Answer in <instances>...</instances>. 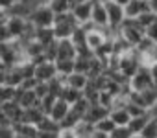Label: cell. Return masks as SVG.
Segmentation results:
<instances>
[{
	"label": "cell",
	"instance_id": "obj_1",
	"mask_svg": "<svg viewBox=\"0 0 157 138\" xmlns=\"http://www.w3.org/2000/svg\"><path fill=\"white\" fill-rule=\"evenodd\" d=\"M78 26H80V24L76 22L74 15H72L70 11H68V13L56 15V22H54V35H56V41L70 39Z\"/></svg>",
	"mask_w": 157,
	"mask_h": 138
},
{
	"label": "cell",
	"instance_id": "obj_2",
	"mask_svg": "<svg viewBox=\"0 0 157 138\" xmlns=\"http://www.w3.org/2000/svg\"><path fill=\"white\" fill-rule=\"evenodd\" d=\"M144 28L137 22V20H131V19H126L124 20V24L120 26V37L131 46V48H135L142 39H144Z\"/></svg>",
	"mask_w": 157,
	"mask_h": 138
},
{
	"label": "cell",
	"instance_id": "obj_3",
	"mask_svg": "<svg viewBox=\"0 0 157 138\" xmlns=\"http://www.w3.org/2000/svg\"><path fill=\"white\" fill-rule=\"evenodd\" d=\"M35 28H54L56 22V13L52 11L50 6H39L32 11L30 19H28Z\"/></svg>",
	"mask_w": 157,
	"mask_h": 138
},
{
	"label": "cell",
	"instance_id": "obj_4",
	"mask_svg": "<svg viewBox=\"0 0 157 138\" xmlns=\"http://www.w3.org/2000/svg\"><path fill=\"white\" fill-rule=\"evenodd\" d=\"M153 89V81L150 76V66H140L139 72L129 79V90L131 92H144Z\"/></svg>",
	"mask_w": 157,
	"mask_h": 138
},
{
	"label": "cell",
	"instance_id": "obj_5",
	"mask_svg": "<svg viewBox=\"0 0 157 138\" xmlns=\"http://www.w3.org/2000/svg\"><path fill=\"white\" fill-rule=\"evenodd\" d=\"M105 9H107V19H109V28L120 30V26H122L124 20H126L124 8L118 6V4H115L113 0H111V2H105Z\"/></svg>",
	"mask_w": 157,
	"mask_h": 138
},
{
	"label": "cell",
	"instance_id": "obj_6",
	"mask_svg": "<svg viewBox=\"0 0 157 138\" xmlns=\"http://www.w3.org/2000/svg\"><path fill=\"white\" fill-rule=\"evenodd\" d=\"M54 78H57V68H56V63L52 61H44L41 64L35 66V79L41 81V83H48L52 81Z\"/></svg>",
	"mask_w": 157,
	"mask_h": 138
},
{
	"label": "cell",
	"instance_id": "obj_7",
	"mask_svg": "<svg viewBox=\"0 0 157 138\" xmlns=\"http://www.w3.org/2000/svg\"><path fill=\"white\" fill-rule=\"evenodd\" d=\"M93 4H94V0H85V2H82V4H78V6H74L72 8V15H74V19H76V22L78 24H85V22H91V15H93Z\"/></svg>",
	"mask_w": 157,
	"mask_h": 138
},
{
	"label": "cell",
	"instance_id": "obj_8",
	"mask_svg": "<svg viewBox=\"0 0 157 138\" xmlns=\"http://www.w3.org/2000/svg\"><path fill=\"white\" fill-rule=\"evenodd\" d=\"M91 22H93L96 28H105V26H109L105 2H102V0H94V4H93V15H91Z\"/></svg>",
	"mask_w": 157,
	"mask_h": 138
},
{
	"label": "cell",
	"instance_id": "obj_9",
	"mask_svg": "<svg viewBox=\"0 0 157 138\" xmlns=\"http://www.w3.org/2000/svg\"><path fill=\"white\" fill-rule=\"evenodd\" d=\"M8 30H10V35L13 41H19L22 39L26 28H28V20L26 19H21V17H8Z\"/></svg>",
	"mask_w": 157,
	"mask_h": 138
},
{
	"label": "cell",
	"instance_id": "obj_10",
	"mask_svg": "<svg viewBox=\"0 0 157 138\" xmlns=\"http://www.w3.org/2000/svg\"><path fill=\"white\" fill-rule=\"evenodd\" d=\"M150 11V4L146 0H131V2L124 8V13H126V19H139L142 13H148Z\"/></svg>",
	"mask_w": 157,
	"mask_h": 138
},
{
	"label": "cell",
	"instance_id": "obj_11",
	"mask_svg": "<svg viewBox=\"0 0 157 138\" xmlns=\"http://www.w3.org/2000/svg\"><path fill=\"white\" fill-rule=\"evenodd\" d=\"M15 101H17L22 109H32V107H39V101H41V100L35 96L33 90H22V89H17Z\"/></svg>",
	"mask_w": 157,
	"mask_h": 138
},
{
	"label": "cell",
	"instance_id": "obj_12",
	"mask_svg": "<svg viewBox=\"0 0 157 138\" xmlns=\"http://www.w3.org/2000/svg\"><path fill=\"white\" fill-rule=\"evenodd\" d=\"M76 46L70 39L57 41V61H74L76 59Z\"/></svg>",
	"mask_w": 157,
	"mask_h": 138
},
{
	"label": "cell",
	"instance_id": "obj_13",
	"mask_svg": "<svg viewBox=\"0 0 157 138\" xmlns=\"http://www.w3.org/2000/svg\"><path fill=\"white\" fill-rule=\"evenodd\" d=\"M109 109H105V107H102V105H91V109L87 111V114H85V122H89V123H93V125H96L100 120H104V118H107L109 116Z\"/></svg>",
	"mask_w": 157,
	"mask_h": 138
},
{
	"label": "cell",
	"instance_id": "obj_14",
	"mask_svg": "<svg viewBox=\"0 0 157 138\" xmlns=\"http://www.w3.org/2000/svg\"><path fill=\"white\" fill-rule=\"evenodd\" d=\"M109 118L115 122L117 127H128L129 122H131V116H129V112H128L126 107H115V109H111Z\"/></svg>",
	"mask_w": 157,
	"mask_h": 138
},
{
	"label": "cell",
	"instance_id": "obj_15",
	"mask_svg": "<svg viewBox=\"0 0 157 138\" xmlns=\"http://www.w3.org/2000/svg\"><path fill=\"white\" fill-rule=\"evenodd\" d=\"M89 81H91L89 76H87V74H80V72H72V74L67 78V85L72 87V89H76V90H80V92H83V90L87 89Z\"/></svg>",
	"mask_w": 157,
	"mask_h": 138
},
{
	"label": "cell",
	"instance_id": "obj_16",
	"mask_svg": "<svg viewBox=\"0 0 157 138\" xmlns=\"http://www.w3.org/2000/svg\"><path fill=\"white\" fill-rule=\"evenodd\" d=\"M68 112H70V105H68L65 100H59V98H57V101H56V105H54V109H52V112H50L48 116H50L54 122L61 123Z\"/></svg>",
	"mask_w": 157,
	"mask_h": 138
},
{
	"label": "cell",
	"instance_id": "obj_17",
	"mask_svg": "<svg viewBox=\"0 0 157 138\" xmlns=\"http://www.w3.org/2000/svg\"><path fill=\"white\" fill-rule=\"evenodd\" d=\"M46 114L39 109V107H32V109H24V112H22V123H32V125H39V122L44 118Z\"/></svg>",
	"mask_w": 157,
	"mask_h": 138
},
{
	"label": "cell",
	"instance_id": "obj_18",
	"mask_svg": "<svg viewBox=\"0 0 157 138\" xmlns=\"http://www.w3.org/2000/svg\"><path fill=\"white\" fill-rule=\"evenodd\" d=\"M107 39H105V35L102 33V30L100 28H96V30H93V31H89L87 33V48L89 50H93V52H96L104 42H105Z\"/></svg>",
	"mask_w": 157,
	"mask_h": 138
},
{
	"label": "cell",
	"instance_id": "obj_19",
	"mask_svg": "<svg viewBox=\"0 0 157 138\" xmlns=\"http://www.w3.org/2000/svg\"><path fill=\"white\" fill-rule=\"evenodd\" d=\"M11 129H13L15 134L28 136V138H37V134H39V129H37L35 125H32V123H22V122H19V123H13Z\"/></svg>",
	"mask_w": 157,
	"mask_h": 138
},
{
	"label": "cell",
	"instance_id": "obj_20",
	"mask_svg": "<svg viewBox=\"0 0 157 138\" xmlns=\"http://www.w3.org/2000/svg\"><path fill=\"white\" fill-rule=\"evenodd\" d=\"M22 81H24V78H22V74H21V70H19L17 66L8 68V70H6V85H8V87L19 89V87L22 85Z\"/></svg>",
	"mask_w": 157,
	"mask_h": 138
},
{
	"label": "cell",
	"instance_id": "obj_21",
	"mask_svg": "<svg viewBox=\"0 0 157 138\" xmlns=\"http://www.w3.org/2000/svg\"><path fill=\"white\" fill-rule=\"evenodd\" d=\"M82 98H83V92L76 90V89H72V87H68V85H65V89L61 90V96H59V100H65L70 107H72L78 100H82Z\"/></svg>",
	"mask_w": 157,
	"mask_h": 138
},
{
	"label": "cell",
	"instance_id": "obj_22",
	"mask_svg": "<svg viewBox=\"0 0 157 138\" xmlns=\"http://www.w3.org/2000/svg\"><path fill=\"white\" fill-rule=\"evenodd\" d=\"M35 41H39L43 46H48L50 42H54L56 41L54 28H37L35 30Z\"/></svg>",
	"mask_w": 157,
	"mask_h": 138
},
{
	"label": "cell",
	"instance_id": "obj_23",
	"mask_svg": "<svg viewBox=\"0 0 157 138\" xmlns=\"http://www.w3.org/2000/svg\"><path fill=\"white\" fill-rule=\"evenodd\" d=\"M153 114L151 112H148V114H144V116H139V118H131V122H129V131L133 133V134H140L142 133V129L146 127V123L150 122V118H151Z\"/></svg>",
	"mask_w": 157,
	"mask_h": 138
},
{
	"label": "cell",
	"instance_id": "obj_24",
	"mask_svg": "<svg viewBox=\"0 0 157 138\" xmlns=\"http://www.w3.org/2000/svg\"><path fill=\"white\" fill-rule=\"evenodd\" d=\"M82 122H83V116H80L78 112H74V111L70 109V112L65 116V120H63L59 125H61V129H76L78 123H82Z\"/></svg>",
	"mask_w": 157,
	"mask_h": 138
},
{
	"label": "cell",
	"instance_id": "obj_25",
	"mask_svg": "<svg viewBox=\"0 0 157 138\" xmlns=\"http://www.w3.org/2000/svg\"><path fill=\"white\" fill-rule=\"evenodd\" d=\"M37 129H39V131H46V133H59V131H61V125H59L57 122H54L50 116H44V118L39 122Z\"/></svg>",
	"mask_w": 157,
	"mask_h": 138
},
{
	"label": "cell",
	"instance_id": "obj_26",
	"mask_svg": "<svg viewBox=\"0 0 157 138\" xmlns=\"http://www.w3.org/2000/svg\"><path fill=\"white\" fill-rule=\"evenodd\" d=\"M15 96H17V89L8 87V85H2V87H0V107H2L4 103L15 101Z\"/></svg>",
	"mask_w": 157,
	"mask_h": 138
},
{
	"label": "cell",
	"instance_id": "obj_27",
	"mask_svg": "<svg viewBox=\"0 0 157 138\" xmlns=\"http://www.w3.org/2000/svg\"><path fill=\"white\" fill-rule=\"evenodd\" d=\"M74 133L78 134V138H91L93 133H94V125L83 120L82 123H78V127L74 129Z\"/></svg>",
	"mask_w": 157,
	"mask_h": 138
},
{
	"label": "cell",
	"instance_id": "obj_28",
	"mask_svg": "<svg viewBox=\"0 0 157 138\" xmlns=\"http://www.w3.org/2000/svg\"><path fill=\"white\" fill-rule=\"evenodd\" d=\"M70 41H72V44H74L76 48H80V46H87V31H85L82 26H78V28H76V31L72 33Z\"/></svg>",
	"mask_w": 157,
	"mask_h": 138
},
{
	"label": "cell",
	"instance_id": "obj_29",
	"mask_svg": "<svg viewBox=\"0 0 157 138\" xmlns=\"http://www.w3.org/2000/svg\"><path fill=\"white\" fill-rule=\"evenodd\" d=\"M56 68H57V76L68 78L74 72V61H56Z\"/></svg>",
	"mask_w": 157,
	"mask_h": 138
},
{
	"label": "cell",
	"instance_id": "obj_30",
	"mask_svg": "<svg viewBox=\"0 0 157 138\" xmlns=\"http://www.w3.org/2000/svg\"><path fill=\"white\" fill-rule=\"evenodd\" d=\"M140 136H142V138H157V118H155V116L150 118V122H148L146 127L142 129Z\"/></svg>",
	"mask_w": 157,
	"mask_h": 138
},
{
	"label": "cell",
	"instance_id": "obj_31",
	"mask_svg": "<svg viewBox=\"0 0 157 138\" xmlns=\"http://www.w3.org/2000/svg\"><path fill=\"white\" fill-rule=\"evenodd\" d=\"M91 61H93V59H87V57H76V59H74V72H80V74H89Z\"/></svg>",
	"mask_w": 157,
	"mask_h": 138
},
{
	"label": "cell",
	"instance_id": "obj_32",
	"mask_svg": "<svg viewBox=\"0 0 157 138\" xmlns=\"http://www.w3.org/2000/svg\"><path fill=\"white\" fill-rule=\"evenodd\" d=\"M94 129H96V131H102V133H105V134H111V133L117 129V125H115V122L107 116V118L100 120V122L94 125Z\"/></svg>",
	"mask_w": 157,
	"mask_h": 138
},
{
	"label": "cell",
	"instance_id": "obj_33",
	"mask_svg": "<svg viewBox=\"0 0 157 138\" xmlns=\"http://www.w3.org/2000/svg\"><path fill=\"white\" fill-rule=\"evenodd\" d=\"M56 101H57V98H56V96H52V94H48L46 98H43V100L39 101V109H41V111L48 116V114L52 112V109H54Z\"/></svg>",
	"mask_w": 157,
	"mask_h": 138
},
{
	"label": "cell",
	"instance_id": "obj_34",
	"mask_svg": "<svg viewBox=\"0 0 157 138\" xmlns=\"http://www.w3.org/2000/svg\"><path fill=\"white\" fill-rule=\"evenodd\" d=\"M135 20H137V22H139L144 30H146L148 26L157 24V15H155V13H151V11H148V13H142V15H140L139 19H135Z\"/></svg>",
	"mask_w": 157,
	"mask_h": 138
},
{
	"label": "cell",
	"instance_id": "obj_35",
	"mask_svg": "<svg viewBox=\"0 0 157 138\" xmlns=\"http://www.w3.org/2000/svg\"><path fill=\"white\" fill-rule=\"evenodd\" d=\"M70 109H72L74 112H78L80 116H83V118H85L87 111L91 109V103H89V101H87L85 98H82V100H78V101H76V103H74V105H72Z\"/></svg>",
	"mask_w": 157,
	"mask_h": 138
},
{
	"label": "cell",
	"instance_id": "obj_36",
	"mask_svg": "<svg viewBox=\"0 0 157 138\" xmlns=\"http://www.w3.org/2000/svg\"><path fill=\"white\" fill-rule=\"evenodd\" d=\"M126 109H128V112H129V116L131 118H139V116H144V114H148V111L146 109H142V107H139V105H135V103H126Z\"/></svg>",
	"mask_w": 157,
	"mask_h": 138
},
{
	"label": "cell",
	"instance_id": "obj_37",
	"mask_svg": "<svg viewBox=\"0 0 157 138\" xmlns=\"http://www.w3.org/2000/svg\"><path fill=\"white\" fill-rule=\"evenodd\" d=\"M8 19H4V20H0V42H10V41H13L11 39V35H10V30H8Z\"/></svg>",
	"mask_w": 157,
	"mask_h": 138
},
{
	"label": "cell",
	"instance_id": "obj_38",
	"mask_svg": "<svg viewBox=\"0 0 157 138\" xmlns=\"http://www.w3.org/2000/svg\"><path fill=\"white\" fill-rule=\"evenodd\" d=\"M109 136H113V138H131L133 133L129 131V127H117Z\"/></svg>",
	"mask_w": 157,
	"mask_h": 138
},
{
	"label": "cell",
	"instance_id": "obj_39",
	"mask_svg": "<svg viewBox=\"0 0 157 138\" xmlns=\"http://www.w3.org/2000/svg\"><path fill=\"white\" fill-rule=\"evenodd\" d=\"M33 92H35V96L39 98V100H43V98H46L48 94H50V90H48V83H37V87L33 89Z\"/></svg>",
	"mask_w": 157,
	"mask_h": 138
},
{
	"label": "cell",
	"instance_id": "obj_40",
	"mask_svg": "<svg viewBox=\"0 0 157 138\" xmlns=\"http://www.w3.org/2000/svg\"><path fill=\"white\" fill-rule=\"evenodd\" d=\"M144 37H146V39H150V41H153V42H157V24L148 26V28H146V31H144Z\"/></svg>",
	"mask_w": 157,
	"mask_h": 138
},
{
	"label": "cell",
	"instance_id": "obj_41",
	"mask_svg": "<svg viewBox=\"0 0 157 138\" xmlns=\"http://www.w3.org/2000/svg\"><path fill=\"white\" fill-rule=\"evenodd\" d=\"M37 83H39V81H37L35 78H30V79H24L19 89H22V90H33V89L37 87Z\"/></svg>",
	"mask_w": 157,
	"mask_h": 138
},
{
	"label": "cell",
	"instance_id": "obj_42",
	"mask_svg": "<svg viewBox=\"0 0 157 138\" xmlns=\"http://www.w3.org/2000/svg\"><path fill=\"white\" fill-rule=\"evenodd\" d=\"M13 6H15V0H0V11L4 13H8Z\"/></svg>",
	"mask_w": 157,
	"mask_h": 138
},
{
	"label": "cell",
	"instance_id": "obj_43",
	"mask_svg": "<svg viewBox=\"0 0 157 138\" xmlns=\"http://www.w3.org/2000/svg\"><path fill=\"white\" fill-rule=\"evenodd\" d=\"M59 138H78V134L74 133V129H61Z\"/></svg>",
	"mask_w": 157,
	"mask_h": 138
},
{
	"label": "cell",
	"instance_id": "obj_44",
	"mask_svg": "<svg viewBox=\"0 0 157 138\" xmlns=\"http://www.w3.org/2000/svg\"><path fill=\"white\" fill-rule=\"evenodd\" d=\"M150 76H151V81H153V89H157V63H153L150 66Z\"/></svg>",
	"mask_w": 157,
	"mask_h": 138
},
{
	"label": "cell",
	"instance_id": "obj_45",
	"mask_svg": "<svg viewBox=\"0 0 157 138\" xmlns=\"http://www.w3.org/2000/svg\"><path fill=\"white\" fill-rule=\"evenodd\" d=\"M0 127H11V122L8 120V116L4 114L2 107H0Z\"/></svg>",
	"mask_w": 157,
	"mask_h": 138
},
{
	"label": "cell",
	"instance_id": "obj_46",
	"mask_svg": "<svg viewBox=\"0 0 157 138\" xmlns=\"http://www.w3.org/2000/svg\"><path fill=\"white\" fill-rule=\"evenodd\" d=\"M37 138H59V133H46V131H39Z\"/></svg>",
	"mask_w": 157,
	"mask_h": 138
},
{
	"label": "cell",
	"instance_id": "obj_47",
	"mask_svg": "<svg viewBox=\"0 0 157 138\" xmlns=\"http://www.w3.org/2000/svg\"><path fill=\"white\" fill-rule=\"evenodd\" d=\"M91 138H109V134H105V133H102V131H96L94 129V133H93V136Z\"/></svg>",
	"mask_w": 157,
	"mask_h": 138
},
{
	"label": "cell",
	"instance_id": "obj_48",
	"mask_svg": "<svg viewBox=\"0 0 157 138\" xmlns=\"http://www.w3.org/2000/svg\"><path fill=\"white\" fill-rule=\"evenodd\" d=\"M148 4H150V11L157 15V0H150V2H148Z\"/></svg>",
	"mask_w": 157,
	"mask_h": 138
},
{
	"label": "cell",
	"instance_id": "obj_49",
	"mask_svg": "<svg viewBox=\"0 0 157 138\" xmlns=\"http://www.w3.org/2000/svg\"><path fill=\"white\" fill-rule=\"evenodd\" d=\"M113 2H115V4H118V6H122V8H126V6L131 2V0H113Z\"/></svg>",
	"mask_w": 157,
	"mask_h": 138
},
{
	"label": "cell",
	"instance_id": "obj_50",
	"mask_svg": "<svg viewBox=\"0 0 157 138\" xmlns=\"http://www.w3.org/2000/svg\"><path fill=\"white\" fill-rule=\"evenodd\" d=\"M0 70H8V68H6V66L2 64V61H0Z\"/></svg>",
	"mask_w": 157,
	"mask_h": 138
},
{
	"label": "cell",
	"instance_id": "obj_51",
	"mask_svg": "<svg viewBox=\"0 0 157 138\" xmlns=\"http://www.w3.org/2000/svg\"><path fill=\"white\" fill-rule=\"evenodd\" d=\"M13 138H28V136H21V134H15Z\"/></svg>",
	"mask_w": 157,
	"mask_h": 138
},
{
	"label": "cell",
	"instance_id": "obj_52",
	"mask_svg": "<svg viewBox=\"0 0 157 138\" xmlns=\"http://www.w3.org/2000/svg\"><path fill=\"white\" fill-rule=\"evenodd\" d=\"M131 138H142V136H140V134H133Z\"/></svg>",
	"mask_w": 157,
	"mask_h": 138
},
{
	"label": "cell",
	"instance_id": "obj_53",
	"mask_svg": "<svg viewBox=\"0 0 157 138\" xmlns=\"http://www.w3.org/2000/svg\"><path fill=\"white\" fill-rule=\"evenodd\" d=\"M15 2H26V0H15Z\"/></svg>",
	"mask_w": 157,
	"mask_h": 138
},
{
	"label": "cell",
	"instance_id": "obj_54",
	"mask_svg": "<svg viewBox=\"0 0 157 138\" xmlns=\"http://www.w3.org/2000/svg\"><path fill=\"white\" fill-rule=\"evenodd\" d=\"M102 2H111V0H102Z\"/></svg>",
	"mask_w": 157,
	"mask_h": 138
},
{
	"label": "cell",
	"instance_id": "obj_55",
	"mask_svg": "<svg viewBox=\"0 0 157 138\" xmlns=\"http://www.w3.org/2000/svg\"><path fill=\"white\" fill-rule=\"evenodd\" d=\"M146 2H150V0H146Z\"/></svg>",
	"mask_w": 157,
	"mask_h": 138
}]
</instances>
